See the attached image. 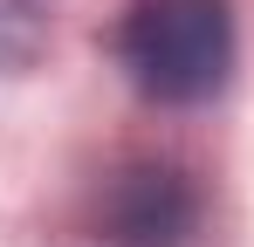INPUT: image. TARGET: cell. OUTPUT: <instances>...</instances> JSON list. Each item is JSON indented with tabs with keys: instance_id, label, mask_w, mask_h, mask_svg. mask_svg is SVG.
Instances as JSON below:
<instances>
[{
	"instance_id": "obj_1",
	"label": "cell",
	"mask_w": 254,
	"mask_h": 247,
	"mask_svg": "<svg viewBox=\"0 0 254 247\" xmlns=\"http://www.w3.org/2000/svg\"><path fill=\"white\" fill-rule=\"evenodd\" d=\"M117 48L151 103H199L234 69V14L227 0H130Z\"/></svg>"
},
{
	"instance_id": "obj_2",
	"label": "cell",
	"mask_w": 254,
	"mask_h": 247,
	"mask_svg": "<svg viewBox=\"0 0 254 247\" xmlns=\"http://www.w3.org/2000/svg\"><path fill=\"white\" fill-rule=\"evenodd\" d=\"M103 220H110L117 247H186L192 220H199V199H192L179 165H130L110 185Z\"/></svg>"
},
{
	"instance_id": "obj_3",
	"label": "cell",
	"mask_w": 254,
	"mask_h": 247,
	"mask_svg": "<svg viewBox=\"0 0 254 247\" xmlns=\"http://www.w3.org/2000/svg\"><path fill=\"white\" fill-rule=\"evenodd\" d=\"M48 41V0H0V76L28 69Z\"/></svg>"
}]
</instances>
